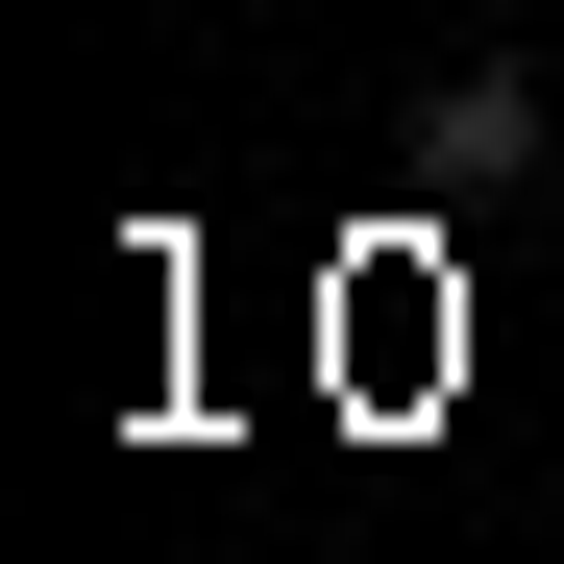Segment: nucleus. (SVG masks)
I'll return each instance as SVG.
<instances>
[{"mask_svg": "<svg viewBox=\"0 0 564 564\" xmlns=\"http://www.w3.org/2000/svg\"><path fill=\"white\" fill-rule=\"evenodd\" d=\"M417 148H442V172H516V148H540V99H516V74H442Z\"/></svg>", "mask_w": 564, "mask_h": 564, "instance_id": "f257e3e1", "label": "nucleus"}]
</instances>
